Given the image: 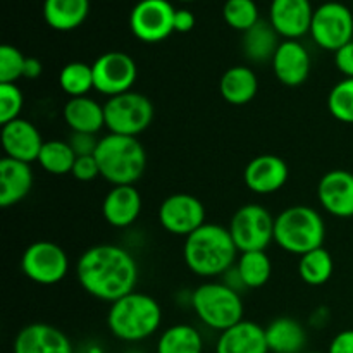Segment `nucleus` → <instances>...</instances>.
<instances>
[{"label":"nucleus","instance_id":"nucleus-1","mask_svg":"<svg viewBox=\"0 0 353 353\" xmlns=\"http://www.w3.org/2000/svg\"><path fill=\"white\" fill-rule=\"evenodd\" d=\"M76 278L93 299L112 303L134 292L138 264L133 255L119 245H93L76 262Z\"/></svg>","mask_w":353,"mask_h":353},{"label":"nucleus","instance_id":"nucleus-2","mask_svg":"<svg viewBox=\"0 0 353 353\" xmlns=\"http://www.w3.org/2000/svg\"><path fill=\"white\" fill-rule=\"evenodd\" d=\"M238 248L228 228L205 223L185 238L183 259L193 274L200 278L223 276L236 264Z\"/></svg>","mask_w":353,"mask_h":353},{"label":"nucleus","instance_id":"nucleus-3","mask_svg":"<svg viewBox=\"0 0 353 353\" xmlns=\"http://www.w3.org/2000/svg\"><path fill=\"white\" fill-rule=\"evenodd\" d=\"M162 324V309L154 296L131 292L110 303L107 326L110 333L126 343H140L157 333Z\"/></svg>","mask_w":353,"mask_h":353},{"label":"nucleus","instance_id":"nucleus-4","mask_svg":"<svg viewBox=\"0 0 353 353\" xmlns=\"http://www.w3.org/2000/svg\"><path fill=\"white\" fill-rule=\"evenodd\" d=\"M95 159L100 178L112 186L134 185L147 168V152L137 137L109 133L100 138Z\"/></svg>","mask_w":353,"mask_h":353},{"label":"nucleus","instance_id":"nucleus-5","mask_svg":"<svg viewBox=\"0 0 353 353\" xmlns=\"http://www.w3.org/2000/svg\"><path fill=\"white\" fill-rule=\"evenodd\" d=\"M326 238V224L314 207L292 205L274 219V241L281 250L299 255L321 248Z\"/></svg>","mask_w":353,"mask_h":353},{"label":"nucleus","instance_id":"nucleus-6","mask_svg":"<svg viewBox=\"0 0 353 353\" xmlns=\"http://www.w3.org/2000/svg\"><path fill=\"white\" fill-rule=\"evenodd\" d=\"M192 309L203 326L219 333L243 321L240 292L230 288L226 283L209 281L200 285L192 295Z\"/></svg>","mask_w":353,"mask_h":353},{"label":"nucleus","instance_id":"nucleus-7","mask_svg":"<svg viewBox=\"0 0 353 353\" xmlns=\"http://www.w3.org/2000/svg\"><path fill=\"white\" fill-rule=\"evenodd\" d=\"M105 128L109 133L137 137L143 133L154 121V103L147 95L138 92H126L110 97L103 103Z\"/></svg>","mask_w":353,"mask_h":353},{"label":"nucleus","instance_id":"nucleus-8","mask_svg":"<svg viewBox=\"0 0 353 353\" xmlns=\"http://www.w3.org/2000/svg\"><path fill=\"white\" fill-rule=\"evenodd\" d=\"M274 219L276 217L259 203L241 205L228 226L238 252L265 250L274 241Z\"/></svg>","mask_w":353,"mask_h":353},{"label":"nucleus","instance_id":"nucleus-9","mask_svg":"<svg viewBox=\"0 0 353 353\" xmlns=\"http://www.w3.org/2000/svg\"><path fill=\"white\" fill-rule=\"evenodd\" d=\"M310 37L323 50H340L353 40V10L341 2L319 6L314 10Z\"/></svg>","mask_w":353,"mask_h":353},{"label":"nucleus","instance_id":"nucleus-10","mask_svg":"<svg viewBox=\"0 0 353 353\" xmlns=\"http://www.w3.org/2000/svg\"><path fill=\"white\" fill-rule=\"evenodd\" d=\"M21 271L37 285H57L68 276L69 257L54 241H34L23 252Z\"/></svg>","mask_w":353,"mask_h":353},{"label":"nucleus","instance_id":"nucleus-11","mask_svg":"<svg viewBox=\"0 0 353 353\" xmlns=\"http://www.w3.org/2000/svg\"><path fill=\"white\" fill-rule=\"evenodd\" d=\"M176 9L168 0H140L130 14L131 33L143 43H159L174 33Z\"/></svg>","mask_w":353,"mask_h":353},{"label":"nucleus","instance_id":"nucleus-12","mask_svg":"<svg viewBox=\"0 0 353 353\" xmlns=\"http://www.w3.org/2000/svg\"><path fill=\"white\" fill-rule=\"evenodd\" d=\"M92 68L95 90L109 99L131 92L138 78L137 62L124 52H105L93 62Z\"/></svg>","mask_w":353,"mask_h":353},{"label":"nucleus","instance_id":"nucleus-13","mask_svg":"<svg viewBox=\"0 0 353 353\" xmlns=\"http://www.w3.org/2000/svg\"><path fill=\"white\" fill-rule=\"evenodd\" d=\"M159 223L174 236H190L205 224V207L190 193L169 195L159 207Z\"/></svg>","mask_w":353,"mask_h":353},{"label":"nucleus","instance_id":"nucleus-14","mask_svg":"<svg viewBox=\"0 0 353 353\" xmlns=\"http://www.w3.org/2000/svg\"><path fill=\"white\" fill-rule=\"evenodd\" d=\"M314 9L310 0H272L269 23L285 40H299L310 33Z\"/></svg>","mask_w":353,"mask_h":353},{"label":"nucleus","instance_id":"nucleus-15","mask_svg":"<svg viewBox=\"0 0 353 353\" xmlns=\"http://www.w3.org/2000/svg\"><path fill=\"white\" fill-rule=\"evenodd\" d=\"M290 168L281 157L272 154L252 159L243 172V181L257 195H272L288 183Z\"/></svg>","mask_w":353,"mask_h":353},{"label":"nucleus","instance_id":"nucleus-16","mask_svg":"<svg viewBox=\"0 0 353 353\" xmlns=\"http://www.w3.org/2000/svg\"><path fill=\"white\" fill-rule=\"evenodd\" d=\"M0 140H2L6 157L26 162V164L38 161V155L45 143L38 128L23 117L3 124Z\"/></svg>","mask_w":353,"mask_h":353},{"label":"nucleus","instance_id":"nucleus-17","mask_svg":"<svg viewBox=\"0 0 353 353\" xmlns=\"http://www.w3.org/2000/svg\"><path fill=\"white\" fill-rule=\"evenodd\" d=\"M317 199L327 214L340 219L353 217V174L343 169L326 172L317 185Z\"/></svg>","mask_w":353,"mask_h":353},{"label":"nucleus","instance_id":"nucleus-18","mask_svg":"<svg viewBox=\"0 0 353 353\" xmlns=\"http://www.w3.org/2000/svg\"><path fill=\"white\" fill-rule=\"evenodd\" d=\"M272 71L281 85L295 88L303 85L310 74V54L299 40H283L272 57Z\"/></svg>","mask_w":353,"mask_h":353},{"label":"nucleus","instance_id":"nucleus-19","mask_svg":"<svg viewBox=\"0 0 353 353\" xmlns=\"http://www.w3.org/2000/svg\"><path fill=\"white\" fill-rule=\"evenodd\" d=\"M14 353H74L72 343L59 327L45 323L24 326L16 334L12 345Z\"/></svg>","mask_w":353,"mask_h":353},{"label":"nucleus","instance_id":"nucleus-20","mask_svg":"<svg viewBox=\"0 0 353 353\" xmlns=\"http://www.w3.org/2000/svg\"><path fill=\"white\" fill-rule=\"evenodd\" d=\"M143 200L134 185L112 186L102 202V216L112 228H128L137 223Z\"/></svg>","mask_w":353,"mask_h":353},{"label":"nucleus","instance_id":"nucleus-21","mask_svg":"<svg viewBox=\"0 0 353 353\" xmlns=\"http://www.w3.org/2000/svg\"><path fill=\"white\" fill-rule=\"evenodd\" d=\"M33 179L30 164L3 155L0 159V205L9 209L26 199L33 188Z\"/></svg>","mask_w":353,"mask_h":353},{"label":"nucleus","instance_id":"nucleus-22","mask_svg":"<svg viewBox=\"0 0 353 353\" xmlns=\"http://www.w3.org/2000/svg\"><path fill=\"white\" fill-rule=\"evenodd\" d=\"M216 353H269L265 327L254 321H240L219 334Z\"/></svg>","mask_w":353,"mask_h":353},{"label":"nucleus","instance_id":"nucleus-23","mask_svg":"<svg viewBox=\"0 0 353 353\" xmlns=\"http://www.w3.org/2000/svg\"><path fill=\"white\" fill-rule=\"evenodd\" d=\"M62 117L71 133L97 134L105 128V110L92 97L69 99L62 109Z\"/></svg>","mask_w":353,"mask_h":353},{"label":"nucleus","instance_id":"nucleus-24","mask_svg":"<svg viewBox=\"0 0 353 353\" xmlns=\"http://www.w3.org/2000/svg\"><path fill=\"white\" fill-rule=\"evenodd\" d=\"M265 340L271 353H303L307 331L293 317H278L265 327Z\"/></svg>","mask_w":353,"mask_h":353},{"label":"nucleus","instance_id":"nucleus-25","mask_svg":"<svg viewBox=\"0 0 353 353\" xmlns=\"http://www.w3.org/2000/svg\"><path fill=\"white\" fill-rule=\"evenodd\" d=\"M219 92L231 105H245L257 95V74L248 65H233L221 76Z\"/></svg>","mask_w":353,"mask_h":353},{"label":"nucleus","instance_id":"nucleus-26","mask_svg":"<svg viewBox=\"0 0 353 353\" xmlns=\"http://www.w3.org/2000/svg\"><path fill=\"white\" fill-rule=\"evenodd\" d=\"M90 14V0H45L43 19L52 30L72 31L81 26Z\"/></svg>","mask_w":353,"mask_h":353},{"label":"nucleus","instance_id":"nucleus-27","mask_svg":"<svg viewBox=\"0 0 353 353\" xmlns=\"http://www.w3.org/2000/svg\"><path fill=\"white\" fill-rule=\"evenodd\" d=\"M279 45L281 41H279L278 31L272 28L269 21L262 19L250 30L245 31L243 38H241V48H243L245 57L257 64L269 61L272 62Z\"/></svg>","mask_w":353,"mask_h":353},{"label":"nucleus","instance_id":"nucleus-28","mask_svg":"<svg viewBox=\"0 0 353 353\" xmlns=\"http://www.w3.org/2000/svg\"><path fill=\"white\" fill-rule=\"evenodd\" d=\"M203 338L192 324H174L161 334L155 353H202Z\"/></svg>","mask_w":353,"mask_h":353},{"label":"nucleus","instance_id":"nucleus-29","mask_svg":"<svg viewBox=\"0 0 353 353\" xmlns=\"http://www.w3.org/2000/svg\"><path fill=\"white\" fill-rule=\"evenodd\" d=\"M245 288H262L272 274V264L265 250L243 252L234 264Z\"/></svg>","mask_w":353,"mask_h":353},{"label":"nucleus","instance_id":"nucleus-30","mask_svg":"<svg viewBox=\"0 0 353 353\" xmlns=\"http://www.w3.org/2000/svg\"><path fill=\"white\" fill-rule=\"evenodd\" d=\"M334 271L333 255L324 247L303 254L299 261V276L305 285H326Z\"/></svg>","mask_w":353,"mask_h":353},{"label":"nucleus","instance_id":"nucleus-31","mask_svg":"<svg viewBox=\"0 0 353 353\" xmlns=\"http://www.w3.org/2000/svg\"><path fill=\"white\" fill-rule=\"evenodd\" d=\"M37 162L48 174H71L76 162V154L71 148V145H69V141L48 140L41 147Z\"/></svg>","mask_w":353,"mask_h":353},{"label":"nucleus","instance_id":"nucleus-32","mask_svg":"<svg viewBox=\"0 0 353 353\" xmlns=\"http://www.w3.org/2000/svg\"><path fill=\"white\" fill-rule=\"evenodd\" d=\"M59 86L69 99L86 97L93 85V68L85 62H69L59 72Z\"/></svg>","mask_w":353,"mask_h":353},{"label":"nucleus","instance_id":"nucleus-33","mask_svg":"<svg viewBox=\"0 0 353 353\" xmlns=\"http://www.w3.org/2000/svg\"><path fill=\"white\" fill-rule=\"evenodd\" d=\"M223 17L228 26L241 33L248 31L261 21L259 7L254 0H226L223 7Z\"/></svg>","mask_w":353,"mask_h":353},{"label":"nucleus","instance_id":"nucleus-34","mask_svg":"<svg viewBox=\"0 0 353 353\" xmlns=\"http://www.w3.org/2000/svg\"><path fill=\"white\" fill-rule=\"evenodd\" d=\"M327 110L340 123L353 124V78H343L331 88Z\"/></svg>","mask_w":353,"mask_h":353},{"label":"nucleus","instance_id":"nucleus-35","mask_svg":"<svg viewBox=\"0 0 353 353\" xmlns=\"http://www.w3.org/2000/svg\"><path fill=\"white\" fill-rule=\"evenodd\" d=\"M24 107V95L16 83H0V124L19 119Z\"/></svg>","mask_w":353,"mask_h":353},{"label":"nucleus","instance_id":"nucleus-36","mask_svg":"<svg viewBox=\"0 0 353 353\" xmlns=\"http://www.w3.org/2000/svg\"><path fill=\"white\" fill-rule=\"evenodd\" d=\"M26 57L14 45L0 47V83H16L23 78Z\"/></svg>","mask_w":353,"mask_h":353},{"label":"nucleus","instance_id":"nucleus-37","mask_svg":"<svg viewBox=\"0 0 353 353\" xmlns=\"http://www.w3.org/2000/svg\"><path fill=\"white\" fill-rule=\"evenodd\" d=\"M71 174L74 176V179H78V181L81 183L95 181L97 178H100V168L95 155H83V157H76L74 168H72Z\"/></svg>","mask_w":353,"mask_h":353},{"label":"nucleus","instance_id":"nucleus-38","mask_svg":"<svg viewBox=\"0 0 353 353\" xmlns=\"http://www.w3.org/2000/svg\"><path fill=\"white\" fill-rule=\"evenodd\" d=\"M68 141L72 150H74L76 157H83V155H95L100 138H97V134L90 133H71Z\"/></svg>","mask_w":353,"mask_h":353},{"label":"nucleus","instance_id":"nucleus-39","mask_svg":"<svg viewBox=\"0 0 353 353\" xmlns=\"http://www.w3.org/2000/svg\"><path fill=\"white\" fill-rule=\"evenodd\" d=\"M334 65L345 78H353V40L334 52Z\"/></svg>","mask_w":353,"mask_h":353},{"label":"nucleus","instance_id":"nucleus-40","mask_svg":"<svg viewBox=\"0 0 353 353\" xmlns=\"http://www.w3.org/2000/svg\"><path fill=\"white\" fill-rule=\"evenodd\" d=\"M327 353H353V330L338 333L330 343Z\"/></svg>","mask_w":353,"mask_h":353},{"label":"nucleus","instance_id":"nucleus-41","mask_svg":"<svg viewBox=\"0 0 353 353\" xmlns=\"http://www.w3.org/2000/svg\"><path fill=\"white\" fill-rule=\"evenodd\" d=\"M195 26V14L188 9H176L174 14V31L188 33Z\"/></svg>","mask_w":353,"mask_h":353},{"label":"nucleus","instance_id":"nucleus-42","mask_svg":"<svg viewBox=\"0 0 353 353\" xmlns=\"http://www.w3.org/2000/svg\"><path fill=\"white\" fill-rule=\"evenodd\" d=\"M43 72V65L37 57H26V64H24V74L23 78L26 79H37L40 78Z\"/></svg>","mask_w":353,"mask_h":353},{"label":"nucleus","instance_id":"nucleus-43","mask_svg":"<svg viewBox=\"0 0 353 353\" xmlns=\"http://www.w3.org/2000/svg\"><path fill=\"white\" fill-rule=\"evenodd\" d=\"M179 2H195V0H179Z\"/></svg>","mask_w":353,"mask_h":353},{"label":"nucleus","instance_id":"nucleus-44","mask_svg":"<svg viewBox=\"0 0 353 353\" xmlns=\"http://www.w3.org/2000/svg\"><path fill=\"white\" fill-rule=\"evenodd\" d=\"M303 353H319V352H303Z\"/></svg>","mask_w":353,"mask_h":353},{"label":"nucleus","instance_id":"nucleus-45","mask_svg":"<svg viewBox=\"0 0 353 353\" xmlns=\"http://www.w3.org/2000/svg\"><path fill=\"white\" fill-rule=\"evenodd\" d=\"M352 10H353V6H352Z\"/></svg>","mask_w":353,"mask_h":353},{"label":"nucleus","instance_id":"nucleus-46","mask_svg":"<svg viewBox=\"0 0 353 353\" xmlns=\"http://www.w3.org/2000/svg\"><path fill=\"white\" fill-rule=\"evenodd\" d=\"M138 2H140V0H138Z\"/></svg>","mask_w":353,"mask_h":353}]
</instances>
